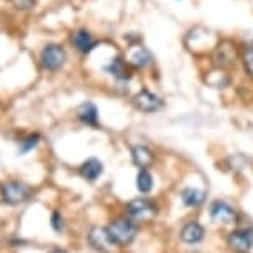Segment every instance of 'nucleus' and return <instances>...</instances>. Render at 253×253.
<instances>
[{"instance_id": "obj_11", "label": "nucleus", "mask_w": 253, "mask_h": 253, "mask_svg": "<svg viewBox=\"0 0 253 253\" xmlns=\"http://www.w3.org/2000/svg\"><path fill=\"white\" fill-rule=\"evenodd\" d=\"M205 238V228L202 227L198 221H188L183 225V228L180 230V240L188 245H195L200 243Z\"/></svg>"}, {"instance_id": "obj_21", "label": "nucleus", "mask_w": 253, "mask_h": 253, "mask_svg": "<svg viewBox=\"0 0 253 253\" xmlns=\"http://www.w3.org/2000/svg\"><path fill=\"white\" fill-rule=\"evenodd\" d=\"M39 140H40L39 135H30V137H27L25 140H22V147L19 148V153H20V155H25L27 152H30L32 148L37 147Z\"/></svg>"}, {"instance_id": "obj_10", "label": "nucleus", "mask_w": 253, "mask_h": 253, "mask_svg": "<svg viewBox=\"0 0 253 253\" xmlns=\"http://www.w3.org/2000/svg\"><path fill=\"white\" fill-rule=\"evenodd\" d=\"M126 63H130L135 69H145L152 63V53L142 45H132L126 52Z\"/></svg>"}, {"instance_id": "obj_19", "label": "nucleus", "mask_w": 253, "mask_h": 253, "mask_svg": "<svg viewBox=\"0 0 253 253\" xmlns=\"http://www.w3.org/2000/svg\"><path fill=\"white\" fill-rule=\"evenodd\" d=\"M137 188L140 193H148L153 188V178L147 169H140L137 173Z\"/></svg>"}, {"instance_id": "obj_3", "label": "nucleus", "mask_w": 253, "mask_h": 253, "mask_svg": "<svg viewBox=\"0 0 253 253\" xmlns=\"http://www.w3.org/2000/svg\"><path fill=\"white\" fill-rule=\"evenodd\" d=\"M126 211H128L130 218L140 220V221H148L157 215V203L147 198H135L126 205Z\"/></svg>"}, {"instance_id": "obj_4", "label": "nucleus", "mask_w": 253, "mask_h": 253, "mask_svg": "<svg viewBox=\"0 0 253 253\" xmlns=\"http://www.w3.org/2000/svg\"><path fill=\"white\" fill-rule=\"evenodd\" d=\"M40 60H42L43 69L47 70H58L63 67V63L67 60V53L60 47V45H47L40 53Z\"/></svg>"}, {"instance_id": "obj_16", "label": "nucleus", "mask_w": 253, "mask_h": 253, "mask_svg": "<svg viewBox=\"0 0 253 253\" xmlns=\"http://www.w3.org/2000/svg\"><path fill=\"white\" fill-rule=\"evenodd\" d=\"M132 158L135 165L140 167V169H148L153 164V153L145 145H135L132 148Z\"/></svg>"}, {"instance_id": "obj_14", "label": "nucleus", "mask_w": 253, "mask_h": 253, "mask_svg": "<svg viewBox=\"0 0 253 253\" xmlns=\"http://www.w3.org/2000/svg\"><path fill=\"white\" fill-rule=\"evenodd\" d=\"M102 173H103V165L97 158H88V160L84 162L82 167H80V175H82L85 180H88V182H95Z\"/></svg>"}, {"instance_id": "obj_12", "label": "nucleus", "mask_w": 253, "mask_h": 253, "mask_svg": "<svg viewBox=\"0 0 253 253\" xmlns=\"http://www.w3.org/2000/svg\"><path fill=\"white\" fill-rule=\"evenodd\" d=\"M180 197H182V202L188 207V209H200L207 198L203 190L193 188V187L183 188L182 193H180Z\"/></svg>"}, {"instance_id": "obj_22", "label": "nucleus", "mask_w": 253, "mask_h": 253, "mask_svg": "<svg viewBox=\"0 0 253 253\" xmlns=\"http://www.w3.org/2000/svg\"><path fill=\"white\" fill-rule=\"evenodd\" d=\"M52 227L55 232H62L63 230V218L58 211H55V213L52 215Z\"/></svg>"}, {"instance_id": "obj_1", "label": "nucleus", "mask_w": 253, "mask_h": 253, "mask_svg": "<svg viewBox=\"0 0 253 253\" xmlns=\"http://www.w3.org/2000/svg\"><path fill=\"white\" fill-rule=\"evenodd\" d=\"M238 58H240L238 47H237V43L230 39L220 40L213 47V50H211V63H213L215 69H220V70L232 69V67H235Z\"/></svg>"}, {"instance_id": "obj_23", "label": "nucleus", "mask_w": 253, "mask_h": 253, "mask_svg": "<svg viewBox=\"0 0 253 253\" xmlns=\"http://www.w3.org/2000/svg\"><path fill=\"white\" fill-rule=\"evenodd\" d=\"M12 3L17 8H30V7H34L35 0H12Z\"/></svg>"}, {"instance_id": "obj_20", "label": "nucleus", "mask_w": 253, "mask_h": 253, "mask_svg": "<svg viewBox=\"0 0 253 253\" xmlns=\"http://www.w3.org/2000/svg\"><path fill=\"white\" fill-rule=\"evenodd\" d=\"M240 60L245 74L250 79H253V45H245L243 47V50L240 52Z\"/></svg>"}, {"instance_id": "obj_17", "label": "nucleus", "mask_w": 253, "mask_h": 253, "mask_svg": "<svg viewBox=\"0 0 253 253\" xmlns=\"http://www.w3.org/2000/svg\"><path fill=\"white\" fill-rule=\"evenodd\" d=\"M105 70L110 74L112 77H115L117 80H128L130 74H128V67H126V62L124 58L117 57L114 58L108 65L105 67Z\"/></svg>"}, {"instance_id": "obj_18", "label": "nucleus", "mask_w": 253, "mask_h": 253, "mask_svg": "<svg viewBox=\"0 0 253 253\" xmlns=\"http://www.w3.org/2000/svg\"><path fill=\"white\" fill-rule=\"evenodd\" d=\"M205 82L209 84L210 87H213V88H223V87H227V85H228L230 79H228V75L225 74V70L215 69V70H211L209 75H207Z\"/></svg>"}, {"instance_id": "obj_8", "label": "nucleus", "mask_w": 253, "mask_h": 253, "mask_svg": "<svg viewBox=\"0 0 253 253\" xmlns=\"http://www.w3.org/2000/svg\"><path fill=\"white\" fill-rule=\"evenodd\" d=\"M210 216L216 223L227 225V223L237 221L238 215H237V210H235L230 203L223 200H215V202H211V205H210Z\"/></svg>"}, {"instance_id": "obj_6", "label": "nucleus", "mask_w": 253, "mask_h": 253, "mask_svg": "<svg viewBox=\"0 0 253 253\" xmlns=\"http://www.w3.org/2000/svg\"><path fill=\"white\" fill-rule=\"evenodd\" d=\"M133 105L138 108L140 112H145V114H153L158 112L164 107V100H162L158 95H155L150 90H140V92L133 97Z\"/></svg>"}, {"instance_id": "obj_9", "label": "nucleus", "mask_w": 253, "mask_h": 253, "mask_svg": "<svg viewBox=\"0 0 253 253\" xmlns=\"http://www.w3.org/2000/svg\"><path fill=\"white\" fill-rule=\"evenodd\" d=\"M88 242L93 248H97V250H100V252H108L115 247V243H114V240H112L107 227L105 228L93 227L88 233Z\"/></svg>"}, {"instance_id": "obj_24", "label": "nucleus", "mask_w": 253, "mask_h": 253, "mask_svg": "<svg viewBox=\"0 0 253 253\" xmlns=\"http://www.w3.org/2000/svg\"><path fill=\"white\" fill-rule=\"evenodd\" d=\"M50 253H67L65 250H52Z\"/></svg>"}, {"instance_id": "obj_15", "label": "nucleus", "mask_w": 253, "mask_h": 253, "mask_svg": "<svg viewBox=\"0 0 253 253\" xmlns=\"http://www.w3.org/2000/svg\"><path fill=\"white\" fill-rule=\"evenodd\" d=\"M77 117L80 122L87 125H97L98 124V110L92 102H84L82 105L77 108Z\"/></svg>"}, {"instance_id": "obj_5", "label": "nucleus", "mask_w": 253, "mask_h": 253, "mask_svg": "<svg viewBox=\"0 0 253 253\" xmlns=\"http://www.w3.org/2000/svg\"><path fill=\"white\" fill-rule=\"evenodd\" d=\"M227 243L232 250L238 253H247L253 248V230L250 228H238L228 235Z\"/></svg>"}, {"instance_id": "obj_2", "label": "nucleus", "mask_w": 253, "mask_h": 253, "mask_svg": "<svg viewBox=\"0 0 253 253\" xmlns=\"http://www.w3.org/2000/svg\"><path fill=\"white\" fill-rule=\"evenodd\" d=\"M108 233H110L112 240H114L115 245H128L135 240L137 237V225L133 223L130 218H117L112 223H108Z\"/></svg>"}, {"instance_id": "obj_7", "label": "nucleus", "mask_w": 253, "mask_h": 253, "mask_svg": "<svg viewBox=\"0 0 253 253\" xmlns=\"http://www.w3.org/2000/svg\"><path fill=\"white\" fill-rule=\"evenodd\" d=\"M2 197L8 205H19L30 197V188L22 182H8L2 187Z\"/></svg>"}, {"instance_id": "obj_13", "label": "nucleus", "mask_w": 253, "mask_h": 253, "mask_svg": "<svg viewBox=\"0 0 253 253\" xmlns=\"http://www.w3.org/2000/svg\"><path fill=\"white\" fill-rule=\"evenodd\" d=\"M72 42H74V45L77 47V50H80L82 53L92 52L93 48H95V45H97V42L93 40L92 34H90L88 30L75 32V34L72 35Z\"/></svg>"}]
</instances>
